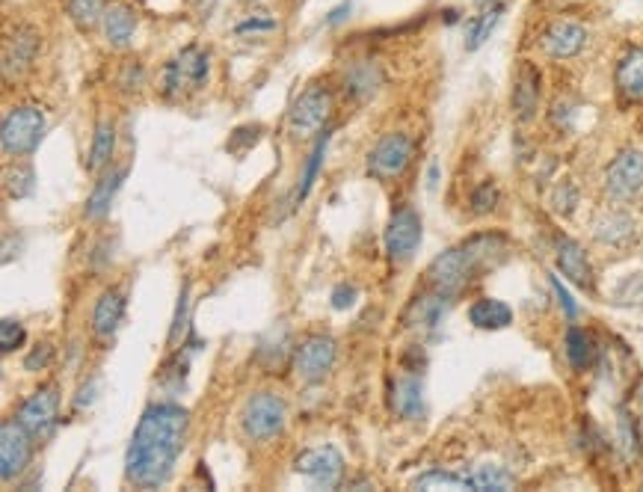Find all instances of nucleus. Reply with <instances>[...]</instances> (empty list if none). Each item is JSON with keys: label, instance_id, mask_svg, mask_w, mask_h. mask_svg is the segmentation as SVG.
I'll list each match as a JSON object with an SVG mask.
<instances>
[{"label": "nucleus", "instance_id": "obj_6", "mask_svg": "<svg viewBox=\"0 0 643 492\" xmlns=\"http://www.w3.org/2000/svg\"><path fill=\"white\" fill-rule=\"evenodd\" d=\"M329 116H332V92L321 83H312L291 104L288 128H291L294 137H312V134H321V128L329 122Z\"/></svg>", "mask_w": 643, "mask_h": 492}, {"label": "nucleus", "instance_id": "obj_25", "mask_svg": "<svg viewBox=\"0 0 643 492\" xmlns=\"http://www.w3.org/2000/svg\"><path fill=\"white\" fill-rule=\"evenodd\" d=\"M596 238L611 246L629 244L635 238V220L623 211H611L596 223Z\"/></svg>", "mask_w": 643, "mask_h": 492}, {"label": "nucleus", "instance_id": "obj_24", "mask_svg": "<svg viewBox=\"0 0 643 492\" xmlns=\"http://www.w3.org/2000/svg\"><path fill=\"white\" fill-rule=\"evenodd\" d=\"M380 83H383L380 66H374V63H356V66L347 72V78H344V89H347V95H353L356 101H365V98H371V95L380 89Z\"/></svg>", "mask_w": 643, "mask_h": 492}, {"label": "nucleus", "instance_id": "obj_20", "mask_svg": "<svg viewBox=\"0 0 643 492\" xmlns=\"http://www.w3.org/2000/svg\"><path fill=\"white\" fill-rule=\"evenodd\" d=\"M125 175H128V169L119 166V169H113L110 175H104V178L95 184V190H92L89 199H86V217H89V220L107 217V211H110V205H113V199H116V193H119Z\"/></svg>", "mask_w": 643, "mask_h": 492}, {"label": "nucleus", "instance_id": "obj_13", "mask_svg": "<svg viewBox=\"0 0 643 492\" xmlns=\"http://www.w3.org/2000/svg\"><path fill=\"white\" fill-rule=\"evenodd\" d=\"M421 244V217L412 208H398L386 226V252L392 261H409Z\"/></svg>", "mask_w": 643, "mask_h": 492}, {"label": "nucleus", "instance_id": "obj_38", "mask_svg": "<svg viewBox=\"0 0 643 492\" xmlns=\"http://www.w3.org/2000/svg\"><path fill=\"white\" fill-rule=\"evenodd\" d=\"M51 356H54V347H51V344H36V350L24 359V368H27V371H42V368L51 362Z\"/></svg>", "mask_w": 643, "mask_h": 492}, {"label": "nucleus", "instance_id": "obj_41", "mask_svg": "<svg viewBox=\"0 0 643 492\" xmlns=\"http://www.w3.org/2000/svg\"><path fill=\"white\" fill-rule=\"evenodd\" d=\"M276 27V21L273 18H249V21H243L235 27V33H264V30H273Z\"/></svg>", "mask_w": 643, "mask_h": 492}, {"label": "nucleus", "instance_id": "obj_10", "mask_svg": "<svg viewBox=\"0 0 643 492\" xmlns=\"http://www.w3.org/2000/svg\"><path fill=\"white\" fill-rule=\"evenodd\" d=\"M412 161V140L395 131V134H386L368 155V175L371 178H380V181H389V178H398L403 169Z\"/></svg>", "mask_w": 643, "mask_h": 492}, {"label": "nucleus", "instance_id": "obj_17", "mask_svg": "<svg viewBox=\"0 0 643 492\" xmlns=\"http://www.w3.org/2000/svg\"><path fill=\"white\" fill-rule=\"evenodd\" d=\"M558 267H561V273L569 279V282H575L578 288H593V267H590V258H587V252H584V246L578 244V241H572V238H558Z\"/></svg>", "mask_w": 643, "mask_h": 492}, {"label": "nucleus", "instance_id": "obj_27", "mask_svg": "<svg viewBox=\"0 0 643 492\" xmlns=\"http://www.w3.org/2000/svg\"><path fill=\"white\" fill-rule=\"evenodd\" d=\"M466 484L475 492H504L513 490V475L504 472L501 466H475L472 472H466Z\"/></svg>", "mask_w": 643, "mask_h": 492}, {"label": "nucleus", "instance_id": "obj_31", "mask_svg": "<svg viewBox=\"0 0 643 492\" xmlns=\"http://www.w3.org/2000/svg\"><path fill=\"white\" fill-rule=\"evenodd\" d=\"M329 137H332V131H329V128H323V134L318 137V143H315V149H312V155H309V161H306L303 178H300V187H297V193H294V199H297V202H303V199L312 193V187H315V178H318V172H321L323 155H326V146H329Z\"/></svg>", "mask_w": 643, "mask_h": 492}, {"label": "nucleus", "instance_id": "obj_23", "mask_svg": "<svg viewBox=\"0 0 643 492\" xmlns=\"http://www.w3.org/2000/svg\"><path fill=\"white\" fill-rule=\"evenodd\" d=\"M392 410L401 418H418L424 412V395L418 377H401L392 389Z\"/></svg>", "mask_w": 643, "mask_h": 492}, {"label": "nucleus", "instance_id": "obj_21", "mask_svg": "<svg viewBox=\"0 0 643 492\" xmlns=\"http://www.w3.org/2000/svg\"><path fill=\"white\" fill-rule=\"evenodd\" d=\"M469 321L478 329H504L513 324V309L495 297H483L469 306Z\"/></svg>", "mask_w": 643, "mask_h": 492}, {"label": "nucleus", "instance_id": "obj_2", "mask_svg": "<svg viewBox=\"0 0 643 492\" xmlns=\"http://www.w3.org/2000/svg\"><path fill=\"white\" fill-rule=\"evenodd\" d=\"M507 255V241L501 235H475L466 244L454 246L433 258L427 267V282L442 297H457L463 288H469L483 270L495 267Z\"/></svg>", "mask_w": 643, "mask_h": 492}, {"label": "nucleus", "instance_id": "obj_14", "mask_svg": "<svg viewBox=\"0 0 643 492\" xmlns=\"http://www.w3.org/2000/svg\"><path fill=\"white\" fill-rule=\"evenodd\" d=\"M36 54H39V33L33 27H18L3 45V78L6 81L18 78L24 69H30Z\"/></svg>", "mask_w": 643, "mask_h": 492}, {"label": "nucleus", "instance_id": "obj_42", "mask_svg": "<svg viewBox=\"0 0 643 492\" xmlns=\"http://www.w3.org/2000/svg\"><path fill=\"white\" fill-rule=\"evenodd\" d=\"M350 12V3H341L338 9H332L329 12V18H326V24H338V21H344V15Z\"/></svg>", "mask_w": 643, "mask_h": 492}, {"label": "nucleus", "instance_id": "obj_37", "mask_svg": "<svg viewBox=\"0 0 643 492\" xmlns=\"http://www.w3.org/2000/svg\"><path fill=\"white\" fill-rule=\"evenodd\" d=\"M21 344H24V327H21L18 321L6 318V321L0 324V350H3V353H12V350L21 347Z\"/></svg>", "mask_w": 643, "mask_h": 492}, {"label": "nucleus", "instance_id": "obj_32", "mask_svg": "<svg viewBox=\"0 0 643 492\" xmlns=\"http://www.w3.org/2000/svg\"><path fill=\"white\" fill-rule=\"evenodd\" d=\"M415 490H469V484H466V475L430 469L427 475L415 478Z\"/></svg>", "mask_w": 643, "mask_h": 492}, {"label": "nucleus", "instance_id": "obj_26", "mask_svg": "<svg viewBox=\"0 0 643 492\" xmlns=\"http://www.w3.org/2000/svg\"><path fill=\"white\" fill-rule=\"evenodd\" d=\"M445 309H448V297H442V294L418 297V300L412 303L409 315H406V324L412 329H433L442 321Z\"/></svg>", "mask_w": 643, "mask_h": 492}, {"label": "nucleus", "instance_id": "obj_36", "mask_svg": "<svg viewBox=\"0 0 643 492\" xmlns=\"http://www.w3.org/2000/svg\"><path fill=\"white\" fill-rule=\"evenodd\" d=\"M498 205V187L492 181H483L481 187L472 193V211L475 214H489Z\"/></svg>", "mask_w": 643, "mask_h": 492}, {"label": "nucleus", "instance_id": "obj_39", "mask_svg": "<svg viewBox=\"0 0 643 492\" xmlns=\"http://www.w3.org/2000/svg\"><path fill=\"white\" fill-rule=\"evenodd\" d=\"M552 288H555V294H558V300H561L563 315H566L569 321H575V318H578V306H575V300H572V294H569V291L563 288L561 279H558V276H552Z\"/></svg>", "mask_w": 643, "mask_h": 492}, {"label": "nucleus", "instance_id": "obj_4", "mask_svg": "<svg viewBox=\"0 0 643 492\" xmlns=\"http://www.w3.org/2000/svg\"><path fill=\"white\" fill-rule=\"evenodd\" d=\"M285 418H288V407H285V401L279 395L255 392L243 407L241 427L252 442H267L276 433H282Z\"/></svg>", "mask_w": 643, "mask_h": 492}, {"label": "nucleus", "instance_id": "obj_1", "mask_svg": "<svg viewBox=\"0 0 643 492\" xmlns=\"http://www.w3.org/2000/svg\"><path fill=\"white\" fill-rule=\"evenodd\" d=\"M187 424V410L178 404H155L143 412L125 454V478L137 490H158L172 478L187 439Z\"/></svg>", "mask_w": 643, "mask_h": 492}, {"label": "nucleus", "instance_id": "obj_3", "mask_svg": "<svg viewBox=\"0 0 643 492\" xmlns=\"http://www.w3.org/2000/svg\"><path fill=\"white\" fill-rule=\"evenodd\" d=\"M42 131H45V113H42V107L24 104V107L9 110L3 116V131H0L3 155H9V158L30 155L39 146Z\"/></svg>", "mask_w": 643, "mask_h": 492}, {"label": "nucleus", "instance_id": "obj_18", "mask_svg": "<svg viewBox=\"0 0 643 492\" xmlns=\"http://www.w3.org/2000/svg\"><path fill=\"white\" fill-rule=\"evenodd\" d=\"M101 24H104L107 42H110L113 48H125V45H131V39H134V33H137L140 18H137V9L125 6V3H110V6L104 9Z\"/></svg>", "mask_w": 643, "mask_h": 492}, {"label": "nucleus", "instance_id": "obj_19", "mask_svg": "<svg viewBox=\"0 0 643 492\" xmlns=\"http://www.w3.org/2000/svg\"><path fill=\"white\" fill-rule=\"evenodd\" d=\"M122 318H125V297L116 288L104 291L98 297L95 309H92V332H95V338H101V341L113 338L119 324H122Z\"/></svg>", "mask_w": 643, "mask_h": 492}, {"label": "nucleus", "instance_id": "obj_40", "mask_svg": "<svg viewBox=\"0 0 643 492\" xmlns=\"http://www.w3.org/2000/svg\"><path fill=\"white\" fill-rule=\"evenodd\" d=\"M353 303H356V288H353V285H338V288L332 291V309L344 312V309H350Z\"/></svg>", "mask_w": 643, "mask_h": 492}, {"label": "nucleus", "instance_id": "obj_34", "mask_svg": "<svg viewBox=\"0 0 643 492\" xmlns=\"http://www.w3.org/2000/svg\"><path fill=\"white\" fill-rule=\"evenodd\" d=\"M66 12L72 15V21H75L81 30H92V27L104 18L101 0H66Z\"/></svg>", "mask_w": 643, "mask_h": 492}, {"label": "nucleus", "instance_id": "obj_8", "mask_svg": "<svg viewBox=\"0 0 643 492\" xmlns=\"http://www.w3.org/2000/svg\"><path fill=\"white\" fill-rule=\"evenodd\" d=\"M30 433L24 430V424L18 418H6L0 427V478L9 484L12 478H18L30 457H33V445H30Z\"/></svg>", "mask_w": 643, "mask_h": 492}, {"label": "nucleus", "instance_id": "obj_35", "mask_svg": "<svg viewBox=\"0 0 643 492\" xmlns=\"http://www.w3.org/2000/svg\"><path fill=\"white\" fill-rule=\"evenodd\" d=\"M187 318H190V285L181 288L178 294V306H175V318H172V329H169V344H175L184 329H187Z\"/></svg>", "mask_w": 643, "mask_h": 492}, {"label": "nucleus", "instance_id": "obj_5", "mask_svg": "<svg viewBox=\"0 0 643 492\" xmlns=\"http://www.w3.org/2000/svg\"><path fill=\"white\" fill-rule=\"evenodd\" d=\"M208 72H211V57L208 51H202L199 45H187L184 51H178L166 69H163V89L166 95H184L190 89H199L208 81Z\"/></svg>", "mask_w": 643, "mask_h": 492}, {"label": "nucleus", "instance_id": "obj_11", "mask_svg": "<svg viewBox=\"0 0 643 492\" xmlns=\"http://www.w3.org/2000/svg\"><path fill=\"white\" fill-rule=\"evenodd\" d=\"M57 407H60V395L54 386H42L36 389L21 407L15 412V418L24 424V430L33 436V439H45L54 424H57Z\"/></svg>", "mask_w": 643, "mask_h": 492}, {"label": "nucleus", "instance_id": "obj_33", "mask_svg": "<svg viewBox=\"0 0 643 492\" xmlns=\"http://www.w3.org/2000/svg\"><path fill=\"white\" fill-rule=\"evenodd\" d=\"M3 178H6L3 181L6 193L12 199H24V196H30L36 190V172H33V166H9Z\"/></svg>", "mask_w": 643, "mask_h": 492}, {"label": "nucleus", "instance_id": "obj_7", "mask_svg": "<svg viewBox=\"0 0 643 492\" xmlns=\"http://www.w3.org/2000/svg\"><path fill=\"white\" fill-rule=\"evenodd\" d=\"M294 472L306 475L318 490H335L344 481V457L332 445H315L294 457Z\"/></svg>", "mask_w": 643, "mask_h": 492}, {"label": "nucleus", "instance_id": "obj_12", "mask_svg": "<svg viewBox=\"0 0 643 492\" xmlns=\"http://www.w3.org/2000/svg\"><path fill=\"white\" fill-rule=\"evenodd\" d=\"M335 365V341L329 335L306 338L294 353V371L306 383H321Z\"/></svg>", "mask_w": 643, "mask_h": 492}, {"label": "nucleus", "instance_id": "obj_29", "mask_svg": "<svg viewBox=\"0 0 643 492\" xmlns=\"http://www.w3.org/2000/svg\"><path fill=\"white\" fill-rule=\"evenodd\" d=\"M593 356H596V347H593V338L584 332V329L572 327L566 332V359L575 371H584L593 365Z\"/></svg>", "mask_w": 643, "mask_h": 492}, {"label": "nucleus", "instance_id": "obj_16", "mask_svg": "<svg viewBox=\"0 0 643 492\" xmlns=\"http://www.w3.org/2000/svg\"><path fill=\"white\" fill-rule=\"evenodd\" d=\"M537 104H540V72L534 63L525 60L516 72V81H513V113L522 122H528V119H534Z\"/></svg>", "mask_w": 643, "mask_h": 492}, {"label": "nucleus", "instance_id": "obj_30", "mask_svg": "<svg viewBox=\"0 0 643 492\" xmlns=\"http://www.w3.org/2000/svg\"><path fill=\"white\" fill-rule=\"evenodd\" d=\"M113 152H116V128L110 125V122H101L98 128H95V134H92V149H89V161L86 166L95 172V169H101V166L110 164V158H113Z\"/></svg>", "mask_w": 643, "mask_h": 492}, {"label": "nucleus", "instance_id": "obj_28", "mask_svg": "<svg viewBox=\"0 0 643 492\" xmlns=\"http://www.w3.org/2000/svg\"><path fill=\"white\" fill-rule=\"evenodd\" d=\"M501 15H504V6H501V3H489L481 15H475V18L469 21V30H466V48H469V51H478V48H481L483 42L489 39V33L498 27Z\"/></svg>", "mask_w": 643, "mask_h": 492}, {"label": "nucleus", "instance_id": "obj_22", "mask_svg": "<svg viewBox=\"0 0 643 492\" xmlns=\"http://www.w3.org/2000/svg\"><path fill=\"white\" fill-rule=\"evenodd\" d=\"M617 86L626 98H643V48H632L617 66Z\"/></svg>", "mask_w": 643, "mask_h": 492}, {"label": "nucleus", "instance_id": "obj_15", "mask_svg": "<svg viewBox=\"0 0 643 492\" xmlns=\"http://www.w3.org/2000/svg\"><path fill=\"white\" fill-rule=\"evenodd\" d=\"M540 45L552 60H569V57L581 54V48L587 45V30L578 21H555L546 27Z\"/></svg>", "mask_w": 643, "mask_h": 492}, {"label": "nucleus", "instance_id": "obj_9", "mask_svg": "<svg viewBox=\"0 0 643 492\" xmlns=\"http://www.w3.org/2000/svg\"><path fill=\"white\" fill-rule=\"evenodd\" d=\"M643 190V155L638 149L620 152L605 169V193L617 202H629Z\"/></svg>", "mask_w": 643, "mask_h": 492}]
</instances>
